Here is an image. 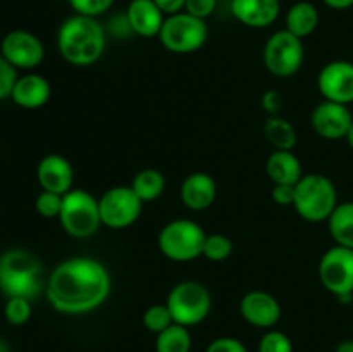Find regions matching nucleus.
Returning <instances> with one entry per match:
<instances>
[{"instance_id":"10","label":"nucleus","mask_w":353,"mask_h":352,"mask_svg":"<svg viewBox=\"0 0 353 352\" xmlns=\"http://www.w3.org/2000/svg\"><path fill=\"white\" fill-rule=\"evenodd\" d=\"M305 48L302 38L288 30H279L269 37L264 45V64L271 75L278 78L293 76L303 64Z\"/></svg>"},{"instance_id":"24","label":"nucleus","mask_w":353,"mask_h":352,"mask_svg":"<svg viewBox=\"0 0 353 352\" xmlns=\"http://www.w3.org/2000/svg\"><path fill=\"white\" fill-rule=\"evenodd\" d=\"M264 135L274 150H293L299 141L296 130L288 119L278 116H269L264 123Z\"/></svg>"},{"instance_id":"26","label":"nucleus","mask_w":353,"mask_h":352,"mask_svg":"<svg viewBox=\"0 0 353 352\" xmlns=\"http://www.w3.org/2000/svg\"><path fill=\"white\" fill-rule=\"evenodd\" d=\"M192 344L190 328L178 323L155 335V352H190Z\"/></svg>"},{"instance_id":"16","label":"nucleus","mask_w":353,"mask_h":352,"mask_svg":"<svg viewBox=\"0 0 353 352\" xmlns=\"http://www.w3.org/2000/svg\"><path fill=\"white\" fill-rule=\"evenodd\" d=\"M37 179L40 183L41 190L65 195L69 190H72L74 169H72L69 159H65L64 155L48 154L38 162Z\"/></svg>"},{"instance_id":"38","label":"nucleus","mask_w":353,"mask_h":352,"mask_svg":"<svg viewBox=\"0 0 353 352\" xmlns=\"http://www.w3.org/2000/svg\"><path fill=\"white\" fill-rule=\"evenodd\" d=\"M157 3L159 9L164 12V16H172V14H178L185 10V2L186 0H154Z\"/></svg>"},{"instance_id":"19","label":"nucleus","mask_w":353,"mask_h":352,"mask_svg":"<svg viewBox=\"0 0 353 352\" xmlns=\"http://www.w3.org/2000/svg\"><path fill=\"white\" fill-rule=\"evenodd\" d=\"M52 86L45 76L37 75V72H28L17 78L14 85L10 99L16 106L23 109L34 110L43 107L50 100Z\"/></svg>"},{"instance_id":"21","label":"nucleus","mask_w":353,"mask_h":352,"mask_svg":"<svg viewBox=\"0 0 353 352\" xmlns=\"http://www.w3.org/2000/svg\"><path fill=\"white\" fill-rule=\"evenodd\" d=\"M265 173L272 185L295 186L303 176L302 162L293 150H274L265 162Z\"/></svg>"},{"instance_id":"40","label":"nucleus","mask_w":353,"mask_h":352,"mask_svg":"<svg viewBox=\"0 0 353 352\" xmlns=\"http://www.w3.org/2000/svg\"><path fill=\"white\" fill-rule=\"evenodd\" d=\"M334 352H353V340H343L336 345V351Z\"/></svg>"},{"instance_id":"31","label":"nucleus","mask_w":353,"mask_h":352,"mask_svg":"<svg viewBox=\"0 0 353 352\" xmlns=\"http://www.w3.org/2000/svg\"><path fill=\"white\" fill-rule=\"evenodd\" d=\"M62 197L64 195L41 190L37 195V200H34V209H37V213L40 214L41 217H47V219L59 217L62 209Z\"/></svg>"},{"instance_id":"37","label":"nucleus","mask_w":353,"mask_h":352,"mask_svg":"<svg viewBox=\"0 0 353 352\" xmlns=\"http://www.w3.org/2000/svg\"><path fill=\"white\" fill-rule=\"evenodd\" d=\"M271 197L279 206H293V200H295V186L274 185L272 186Z\"/></svg>"},{"instance_id":"23","label":"nucleus","mask_w":353,"mask_h":352,"mask_svg":"<svg viewBox=\"0 0 353 352\" xmlns=\"http://www.w3.org/2000/svg\"><path fill=\"white\" fill-rule=\"evenodd\" d=\"M327 228H330V235L336 245H343V247L353 248V202L338 204L336 209L327 219Z\"/></svg>"},{"instance_id":"5","label":"nucleus","mask_w":353,"mask_h":352,"mask_svg":"<svg viewBox=\"0 0 353 352\" xmlns=\"http://www.w3.org/2000/svg\"><path fill=\"white\" fill-rule=\"evenodd\" d=\"M68 235L90 238L102 226L99 199L85 188H72L62 197V209L57 217Z\"/></svg>"},{"instance_id":"13","label":"nucleus","mask_w":353,"mask_h":352,"mask_svg":"<svg viewBox=\"0 0 353 352\" xmlns=\"http://www.w3.org/2000/svg\"><path fill=\"white\" fill-rule=\"evenodd\" d=\"M317 90L324 100L353 104V62L331 61L317 75Z\"/></svg>"},{"instance_id":"14","label":"nucleus","mask_w":353,"mask_h":352,"mask_svg":"<svg viewBox=\"0 0 353 352\" xmlns=\"http://www.w3.org/2000/svg\"><path fill=\"white\" fill-rule=\"evenodd\" d=\"M314 131L324 140H341L347 137L353 123V114L348 106L323 100L310 114Z\"/></svg>"},{"instance_id":"8","label":"nucleus","mask_w":353,"mask_h":352,"mask_svg":"<svg viewBox=\"0 0 353 352\" xmlns=\"http://www.w3.org/2000/svg\"><path fill=\"white\" fill-rule=\"evenodd\" d=\"M157 38L169 52L193 54L205 45L209 38V26L203 19L183 10L165 17Z\"/></svg>"},{"instance_id":"42","label":"nucleus","mask_w":353,"mask_h":352,"mask_svg":"<svg viewBox=\"0 0 353 352\" xmlns=\"http://www.w3.org/2000/svg\"><path fill=\"white\" fill-rule=\"evenodd\" d=\"M0 352H10L9 344H7L2 337H0Z\"/></svg>"},{"instance_id":"2","label":"nucleus","mask_w":353,"mask_h":352,"mask_svg":"<svg viewBox=\"0 0 353 352\" xmlns=\"http://www.w3.org/2000/svg\"><path fill=\"white\" fill-rule=\"evenodd\" d=\"M107 31L97 17H68L57 31V48L65 62L86 68L99 61L105 52Z\"/></svg>"},{"instance_id":"33","label":"nucleus","mask_w":353,"mask_h":352,"mask_svg":"<svg viewBox=\"0 0 353 352\" xmlns=\"http://www.w3.org/2000/svg\"><path fill=\"white\" fill-rule=\"evenodd\" d=\"M17 78H19L17 69L0 54V100L10 99Z\"/></svg>"},{"instance_id":"4","label":"nucleus","mask_w":353,"mask_h":352,"mask_svg":"<svg viewBox=\"0 0 353 352\" xmlns=\"http://www.w3.org/2000/svg\"><path fill=\"white\" fill-rule=\"evenodd\" d=\"M338 192L334 183L319 173L303 175L295 185L296 214L309 223H323L330 219L338 206Z\"/></svg>"},{"instance_id":"29","label":"nucleus","mask_w":353,"mask_h":352,"mask_svg":"<svg viewBox=\"0 0 353 352\" xmlns=\"http://www.w3.org/2000/svg\"><path fill=\"white\" fill-rule=\"evenodd\" d=\"M33 313L31 307V300L24 299V297H9L3 306V316L14 326H21V324L28 323Z\"/></svg>"},{"instance_id":"25","label":"nucleus","mask_w":353,"mask_h":352,"mask_svg":"<svg viewBox=\"0 0 353 352\" xmlns=\"http://www.w3.org/2000/svg\"><path fill=\"white\" fill-rule=\"evenodd\" d=\"M130 186L140 197L141 202H152V200H157L165 192V176L159 169H141L134 175Z\"/></svg>"},{"instance_id":"28","label":"nucleus","mask_w":353,"mask_h":352,"mask_svg":"<svg viewBox=\"0 0 353 352\" xmlns=\"http://www.w3.org/2000/svg\"><path fill=\"white\" fill-rule=\"evenodd\" d=\"M141 321H143V326L155 335L164 331L165 328H169L172 323H174L171 311H169V307L165 306V302L154 304V306H150L148 309H145L143 320Z\"/></svg>"},{"instance_id":"36","label":"nucleus","mask_w":353,"mask_h":352,"mask_svg":"<svg viewBox=\"0 0 353 352\" xmlns=\"http://www.w3.org/2000/svg\"><path fill=\"white\" fill-rule=\"evenodd\" d=\"M261 106L269 116H278L283 107V95L278 90H268V92L262 93Z\"/></svg>"},{"instance_id":"6","label":"nucleus","mask_w":353,"mask_h":352,"mask_svg":"<svg viewBox=\"0 0 353 352\" xmlns=\"http://www.w3.org/2000/svg\"><path fill=\"white\" fill-rule=\"evenodd\" d=\"M207 233L192 219L169 221L157 237L159 251L174 262H190L202 257Z\"/></svg>"},{"instance_id":"17","label":"nucleus","mask_w":353,"mask_h":352,"mask_svg":"<svg viewBox=\"0 0 353 352\" xmlns=\"http://www.w3.org/2000/svg\"><path fill=\"white\" fill-rule=\"evenodd\" d=\"M281 12L279 0H231V14L248 28H268Z\"/></svg>"},{"instance_id":"30","label":"nucleus","mask_w":353,"mask_h":352,"mask_svg":"<svg viewBox=\"0 0 353 352\" xmlns=\"http://www.w3.org/2000/svg\"><path fill=\"white\" fill-rule=\"evenodd\" d=\"M259 352H293V344L286 333L279 330H268L259 342Z\"/></svg>"},{"instance_id":"9","label":"nucleus","mask_w":353,"mask_h":352,"mask_svg":"<svg viewBox=\"0 0 353 352\" xmlns=\"http://www.w3.org/2000/svg\"><path fill=\"white\" fill-rule=\"evenodd\" d=\"M319 280L324 289L341 302L353 299V248L334 245L319 261Z\"/></svg>"},{"instance_id":"7","label":"nucleus","mask_w":353,"mask_h":352,"mask_svg":"<svg viewBox=\"0 0 353 352\" xmlns=\"http://www.w3.org/2000/svg\"><path fill=\"white\" fill-rule=\"evenodd\" d=\"M165 306L171 311L174 323L192 328L207 320L212 309V297L203 283L186 280L172 286Z\"/></svg>"},{"instance_id":"11","label":"nucleus","mask_w":353,"mask_h":352,"mask_svg":"<svg viewBox=\"0 0 353 352\" xmlns=\"http://www.w3.org/2000/svg\"><path fill=\"white\" fill-rule=\"evenodd\" d=\"M100 217L103 226L123 230L131 226L140 217L143 202L131 186H112L99 199Z\"/></svg>"},{"instance_id":"39","label":"nucleus","mask_w":353,"mask_h":352,"mask_svg":"<svg viewBox=\"0 0 353 352\" xmlns=\"http://www.w3.org/2000/svg\"><path fill=\"white\" fill-rule=\"evenodd\" d=\"M327 7L331 9H336V10H345V9H350L353 7V0H323Z\"/></svg>"},{"instance_id":"32","label":"nucleus","mask_w":353,"mask_h":352,"mask_svg":"<svg viewBox=\"0 0 353 352\" xmlns=\"http://www.w3.org/2000/svg\"><path fill=\"white\" fill-rule=\"evenodd\" d=\"M114 0H69L76 14L88 17H99L112 7Z\"/></svg>"},{"instance_id":"18","label":"nucleus","mask_w":353,"mask_h":352,"mask_svg":"<svg viewBox=\"0 0 353 352\" xmlns=\"http://www.w3.org/2000/svg\"><path fill=\"white\" fill-rule=\"evenodd\" d=\"M179 197L190 211H205L217 197V183L209 173H190L181 183Z\"/></svg>"},{"instance_id":"20","label":"nucleus","mask_w":353,"mask_h":352,"mask_svg":"<svg viewBox=\"0 0 353 352\" xmlns=\"http://www.w3.org/2000/svg\"><path fill=\"white\" fill-rule=\"evenodd\" d=\"M128 23L134 35L143 38L159 37L165 16L154 0H131L126 9Z\"/></svg>"},{"instance_id":"35","label":"nucleus","mask_w":353,"mask_h":352,"mask_svg":"<svg viewBox=\"0 0 353 352\" xmlns=\"http://www.w3.org/2000/svg\"><path fill=\"white\" fill-rule=\"evenodd\" d=\"M205 352H248L247 345L233 337H219L209 344Z\"/></svg>"},{"instance_id":"22","label":"nucleus","mask_w":353,"mask_h":352,"mask_svg":"<svg viewBox=\"0 0 353 352\" xmlns=\"http://www.w3.org/2000/svg\"><path fill=\"white\" fill-rule=\"evenodd\" d=\"M285 23V30L303 40L305 37H310L319 26V10L312 2L302 0L290 7Z\"/></svg>"},{"instance_id":"1","label":"nucleus","mask_w":353,"mask_h":352,"mask_svg":"<svg viewBox=\"0 0 353 352\" xmlns=\"http://www.w3.org/2000/svg\"><path fill=\"white\" fill-rule=\"evenodd\" d=\"M110 286L112 282L105 266L93 257L79 255L55 266L47 280L45 293L59 313L85 314L105 302Z\"/></svg>"},{"instance_id":"27","label":"nucleus","mask_w":353,"mask_h":352,"mask_svg":"<svg viewBox=\"0 0 353 352\" xmlns=\"http://www.w3.org/2000/svg\"><path fill=\"white\" fill-rule=\"evenodd\" d=\"M233 254V242L230 237L223 233L207 235L205 244H203V257L210 262H223L231 257Z\"/></svg>"},{"instance_id":"3","label":"nucleus","mask_w":353,"mask_h":352,"mask_svg":"<svg viewBox=\"0 0 353 352\" xmlns=\"http://www.w3.org/2000/svg\"><path fill=\"white\" fill-rule=\"evenodd\" d=\"M41 262L24 248H9L0 255V290L9 297L33 300L40 293Z\"/></svg>"},{"instance_id":"41","label":"nucleus","mask_w":353,"mask_h":352,"mask_svg":"<svg viewBox=\"0 0 353 352\" xmlns=\"http://www.w3.org/2000/svg\"><path fill=\"white\" fill-rule=\"evenodd\" d=\"M345 140H347V144H348V145H350V147L353 148V123H352L350 130H348L347 137H345Z\"/></svg>"},{"instance_id":"15","label":"nucleus","mask_w":353,"mask_h":352,"mask_svg":"<svg viewBox=\"0 0 353 352\" xmlns=\"http://www.w3.org/2000/svg\"><path fill=\"white\" fill-rule=\"evenodd\" d=\"M240 314L252 326L271 330L281 320V304L272 293L252 290L241 297Z\"/></svg>"},{"instance_id":"12","label":"nucleus","mask_w":353,"mask_h":352,"mask_svg":"<svg viewBox=\"0 0 353 352\" xmlns=\"http://www.w3.org/2000/svg\"><path fill=\"white\" fill-rule=\"evenodd\" d=\"M0 54L19 71L38 68L45 59V47L37 35L26 30L9 31L2 38Z\"/></svg>"},{"instance_id":"34","label":"nucleus","mask_w":353,"mask_h":352,"mask_svg":"<svg viewBox=\"0 0 353 352\" xmlns=\"http://www.w3.org/2000/svg\"><path fill=\"white\" fill-rule=\"evenodd\" d=\"M217 7V0H186L185 12L205 21L207 17L212 16Z\"/></svg>"}]
</instances>
